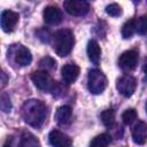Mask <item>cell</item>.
<instances>
[{
	"mask_svg": "<svg viewBox=\"0 0 147 147\" xmlns=\"http://www.w3.org/2000/svg\"><path fill=\"white\" fill-rule=\"evenodd\" d=\"M132 139L137 145H145L147 139V125L144 121H138V123L133 126Z\"/></svg>",
	"mask_w": 147,
	"mask_h": 147,
	"instance_id": "13",
	"label": "cell"
},
{
	"mask_svg": "<svg viewBox=\"0 0 147 147\" xmlns=\"http://www.w3.org/2000/svg\"><path fill=\"white\" fill-rule=\"evenodd\" d=\"M87 55L91 62L94 64H98L101 57V48L95 40H90L87 44Z\"/></svg>",
	"mask_w": 147,
	"mask_h": 147,
	"instance_id": "15",
	"label": "cell"
},
{
	"mask_svg": "<svg viewBox=\"0 0 147 147\" xmlns=\"http://www.w3.org/2000/svg\"><path fill=\"white\" fill-rule=\"evenodd\" d=\"M3 147H11V145H10V142H9V141H7V142L3 145Z\"/></svg>",
	"mask_w": 147,
	"mask_h": 147,
	"instance_id": "24",
	"label": "cell"
},
{
	"mask_svg": "<svg viewBox=\"0 0 147 147\" xmlns=\"http://www.w3.org/2000/svg\"><path fill=\"white\" fill-rule=\"evenodd\" d=\"M8 60L11 61L14 64H17L18 67H26L32 61L31 52L23 45H11L8 48L7 52Z\"/></svg>",
	"mask_w": 147,
	"mask_h": 147,
	"instance_id": "3",
	"label": "cell"
},
{
	"mask_svg": "<svg viewBox=\"0 0 147 147\" xmlns=\"http://www.w3.org/2000/svg\"><path fill=\"white\" fill-rule=\"evenodd\" d=\"M21 114L25 123L33 127H39L46 119L47 108L42 101L37 99H30L23 103L21 108Z\"/></svg>",
	"mask_w": 147,
	"mask_h": 147,
	"instance_id": "1",
	"label": "cell"
},
{
	"mask_svg": "<svg viewBox=\"0 0 147 147\" xmlns=\"http://www.w3.org/2000/svg\"><path fill=\"white\" fill-rule=\"evenodd\" d=\"M31 79L39 90L45 92H53L56 86V82L53 80V78L47 71H42V70L33 71L31 75Z\"/></svg>",
	"mask_w": 147,
	"mask_h": 147,
	"instance_id": "5",
	"label": "cell"
},
{
	"mask_svg": "<svg viewBox=\"0 0 147 147\" xmlns=\"http://www.w3.org/2000/svg\"><path fill=\"white\" fill-rule=\"evenodd\" d=\"M42 17L46 24L48 25H57L62 21V13L56 6H47L44 9Z\"/></svg>",
	"mask_w": 147,
	"mask_h": 147,
	"instance_id": "11",
	"label": "cell"
},
{
	"mask_svg": "<svg viewBox=\"0 0 147 147\" xmlns=\"http://www.w3.org/2000/svg\"><path fill=\"white\" fill-rule=\"evenodd\" d=\"M71 116H72V110L69 106H61L57 108V110L55 111V121L61 124V125H64V124H68L70 121H71Z\"/></svg>",
	"mask_w": 147,
	"mask_h": 147,
	"instance_id": "14",
	"label": "cell"
},
{
	"mask_svg": "<svg viewBox=\"0 0 147 147\" xmlns=\"http://www.w3.org/2000/svg\"><path fill=\"white\" fill-rule=\"evenodd\" d=\"M122 37L124 39H129L131 38L134 33H136V20L132 18V20H129L126 21L123 26H122Z\"/></svg>",
	"mask_w": 147,
	"mask_h": 147,
	"instance_id": "17",
	"label": "cell"
},
{
	"mask_svg": "<svg viewBox=\"0 0 147 147\" xmlns=\"http://www.w3.org/2000/svg\"><path fill=\"white\" fill-rule=\"evenodd\" d=\"M64 9L72 16H84L90 10V3L84 0H68L63 3Z\"/></svg>",
	"mask_w": 147,
	"mask_h": 147,
	"instance_id": "7",
	"label": "cell"
},
{
	"mask_svg": "<svg viewBox=\"0 0 147 147\" xmlns=\"http://www.w3.org/2000/svg\"><path fill=\"white\" fill-rule=\"evenodd\" d=\"M101 117V121L103 123L105 126L107 127H113L114 124H115V113L113 109H106L101 113L100 115Z\"/></svg>",
	"mask_w": 147,
	"mask_h": 147,
	"instance_id": "18",
	"label": "cell"
},
{
	"mask_svg": "<svg viewBox=\"0 0 147 147\" xmlns=\"http://www.w3.org/2000/svg\"><path fill=\"white\" fill-rule=\"evenodd\" d=\"M39 67L42 71H48V70H53L56 67V62L54 59H52L51 56H45L39 61Z\"/></svg>",
	"mask_w": 147,
	"mask_h": 147,
	"instance_id": "19",
	"label": "cell"
},
{
	"mask_svg": "<svg viewBox=\"0 0 147 147\" xmlns=\"http://www.w3.org/2000/svg\"><path fill=\"white\" fill-rule=\"evenodd\" d=\"M138 60H139V55L136 51H126L121 54L118 59V65L124 71H131L136 69L138 64Z\"/></svg>",
	"mask_w": 147,
	"mask_h": 147,
	"instance_id": "8",
	"label": "cell"
},
{
	"mask_svg": "<svg viewBox=\"0 0 147 147\" xmlns=\"http://www.w3.org/2000/svg\"><path fill=\"white\" fill-rule=\"evenodd\" d=\"M75 45V37L71 30L62 29L53 36V48L59 56H67L70 54Z\"/></svg>",
	"mask_w": 147,
	"mask_h": 147,
	"instance_id": "2",
	"label": "cell"
},
{
	"mask_svg": "<svg viewBox=\"0 0 147 147\" xmlns=\"http://www.w3.org/2000/svg\"><path fill=\"white\" fill-rule=\"evenodd\" d=\"M137 87V79L131 75H124L116 82L117 91L125 98H129L133 94Z\"/></svg>",
	"mask_w": 147,
	"mask_h": 147,
	"instance_id": "6",
	"label": "cell"
},
{
	"mask_svg": "<svg viewBox=\"0 0 147 147\" xmlns=\"http://www.w3.org/2000/svg\"><path fill=\"white\" fill-rule=\"evenodd\" d=\"M106 13L113 17H116L122 14V8L117 3H110L106 7Z\"/></svg>",
	"mask_w": 147,
	"mask_h": 147,
	"instance_id": "22",
	"label": "cell"
},
{
	"mask_svg": "<svg viewBox=\"0 0 147 147\" xmlns=\"http://www.w3.org/2000/svg\"><path fill=\"white\" fill-rule=\"evenodd\" d=\"M87 87L91 93L100 94L107 87V78L106 76L98 69H93L88 72L87 77Z\"/></svg>",
	"mask_w": 147,
	"mask_h": 147,
	"instance_id": "4",
	"label": "cell"
},
{
	"mask_svg": "<svg viewBox=\"0 0 147 147\" xmlns=\"http://www.w3.org/2000/svg\"><path fill=\"white\" fill-rule=\"evenodd\" d=\"M79 72H80V69L75 63H67L61 69L62 78L67 84H71L74 82H76V79L79 76Z\"/></svg>",
	"mask_w": 147,
	"mask_h": 147,
	"instance_id": "12",
	"label": "cell"
},
{
	"mask_svg": "<svg viewBox=\"0 0 147 147\" xmlns=\"http://www.w3.org/2000/svg\"><path fill=\"white\" fill-rule=\"evenodd\" d=\"M20 15L13 10H3L0 15V26L5 32H11L18 23Z\"/></svg>",
	"mask_w": 147,
	"mask_h": 147,
	"instance_id": "9",
	"label": "cell"
},
{
	"mask_svg": "<svg viewBox=\"0 0 147 147\" xmlns=\"http://www.w3.org/2000/svg\"><path fill=\"white\" fill-rule=\"evenodd\" d=\"M111 142V137L108 133H101L92 139L90 147H108Z\"/></svg>",
	"mask_w": 147,
	"mask_h": 147,
	"instance_id": "16",
	"label": "cell"
},
{
	"mask_svg": "<svg viewBox=\"0 0 147 147\" xmlns=\"http://www.w3.org/2000/svg\"><path fill=\"white\" fill-rule=\"evenodd\" d=\"M7 80H8V77H7L6 72H5L3 70H1V69H0V87H1V86H3V85H6Z\"/></svg>",
	"mask_w": 147,
	"mask_h": 147,
	"instance_id": "23",
	"label": "cell"
},
{
	"mask_svg": "<svg viewBox=\"0 0 147 147\" xmlns=\"http://www.w3.org/2000/svg\"><path fill=\"white\" fill-rule=\"evenodd\" d=\"M147 31V20L146 16H141L136 20V32L140 34H145Z\"/></svg>",
	"mask_w": 147,
	"mask_h": 147,
	"instance_id": "21",
	"label": "cell"
},
{
	"mask_svg": "<svg viewBox=\"0 0 147 147\" xmlns=\"http://www.w3.org/2000/svg\"><path fill=\"white\" fill-rule=\"evenodd\" d=\"M137 116H138V114H137L136 109H133V108L126 109V110L122 114L123 123H124L125 125H130V124H132V123L137 119Z\"/></svg>",
	"mask_w": 147,
	"mask_h": 147,
	"instance_id": "20",
	"label": "cell"
},
{
	"mask_svg": "<svg viewBox=\"0 0 147 147\" xmlns=\"http://www.w3.org/2000/svg\"><path fill=\"white\" fill-rule=\"evenodd\" d=\"M48 140L53 147H70L72 144L71 138L59 130H53L48 136Z\"/></svg>",
	"mask_w": 147,
	"mask_h": 147,
	"instance_id": "10",
	"label": "cell"
}]
</instances>
